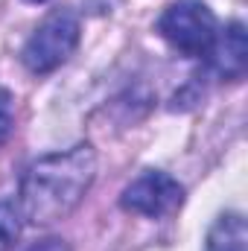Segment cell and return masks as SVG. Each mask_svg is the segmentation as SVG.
I'll return each instance as SVG.
<instances>
[{"instance_id":"cell-1","label":"cell","mask_w":248,"mask_h":251,"mask_svg":"<svg viewBox=\"0 0 248 251\" xmlns=\"http://www.w3.org/2000/svg\"><path fill=\"white\" fill-rule=\"evenodd\" d=\"M97 178V152L91 143H76L32 161L21 178V213L32 225L67 219Z\"/></svg>"},{"instance_id":"cell-2","label":"cell","mask_w":248,"mask_h":251,"mask_svg":"<svg viewBox=\"0 0 248 251\" xmlns=\"http://www.w3.org/2000/svg\"><path fill=\"white\" fill-rule=\"evenodd\" d=\"M79 35H82V26H79L76 12L73 9H53L38 24V29L29 35V41L24 44L21 62L35 76L53 73L56 67H62L70 59V53L79 44Z\"/></svg>"},{"instance_id":"cell-3","label":"cell","mask_w":248,"mask_h":251,"mask_svg":"<svg viewBox=\"0 0 248 251\" xmlns=\"http://www.w3.org/2000/svg\"><path fill=\"white\" fill-rule=\"evenodd\" d=\"M158 32L175 53L196 59V56H207L219 26H216V15L207 9V3L175 0L158 18Z\"/></svg>"},{"instance_id":"cell-4","label":"cell","mask_w":248,"mask_h":251,"mask_svg":"<svg viewBox=\"0 0 248 251\" xmlns=\"http://www.w3.org/2000/svg\"><path fill=\"white\" fill-rule=\"evenodd\" d=\"M120 204L128 213H137L146 219H161V216L175 213L184 204V187L173 176H167L161 170H149L123 190Z\"/></svg>"},{"instance_id":"cell-5","label":"cell","mask_w":248,"mask_h":251,"mask_svg":"<svg viewBox=\"0 0 248 251\" xmlns=\"http://www.w3.org/2000/svg\"><path fill=\"white\" fill-rule=\"evenodd\" d=\"M210 67L219 79H243L248 67V41H246V26L240 21H231L222 32H216L210 50H207Z\"/></svg>"},{"instance_id":"cell-6","label":"cell","mask_w":248,"mask_h":251,"mask_svg":"<svg viewBox=\"0 0 248 251\" xmlns=\"http://www.w3.org/2000/svg\"><path fill=\"white\" fill-rule=\"evenodd\" d=\"M248 231L246 219L240 213H225L216 219V225L207 234V251H246Z\"/></svg>"},{"instance_id":"cell-7","label":"cell","mask_w":248,"mask_h":251,"mask_svg":"<svg viewBox=\"0 0 248 251\" xmlns=\"http://www.w3.org/2000/svg\"><path fill=\"white\" fill-rule=\"evenodd\" d=\"M24 231V213L15 201L3 199L0 201V251H12Z\"/></svg>"},{"instance_id":"cell-8","label":"cell","mask_w":248,"mask_h":251,"mask_svg":"<svg viewBox=\"0 0 248 251\" xmlns=\"http://www.w3.org/2000/svg\"><path fill=\"white\" fill-rule=\"evenodd\" d=\"M12 128H15V97L6 88H0V146L9 140Z\"/></svg>"},{"instance_id":"cell-9","label":"cell","mask_w":248,"mask_h":251,"mask_svg":"<svg viewBox=\"0 0 248 251\" xmlns=\"http://www.w3.org/2000/svg\"><path fill=\"white\" fill-rule=\"evenodd\" d=\"M29 251H70V246L59 240V237H50V240H41V243H35Z\"/></svg>"},{"instance_id":"cell-10","label":"cell","mask_w":248,"mask_h":251,"mask_svg":"<svg viewBox=\"0 0 248 251\" xmlns=\"http://www.w3.org/2000/svg\"><path fill=\"white\" fill-rule=\"evenodd\" d=\"M29 3H44V0H29Z\"/></svg>"}]
</instances>
